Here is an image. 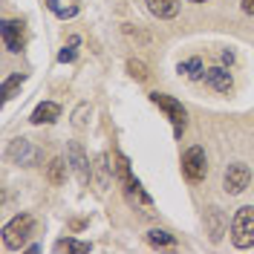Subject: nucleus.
I'll return each mask as SVG.
<instances>
[{
	"mask_svg": "<svg viewBox=\"0 0 254 254\" xmlns=\"http://www.w3.org/2000/svg\"><path fill=\"white\" fill-rule=\"evenodd\" d=\"M113 171H116V179H119V185H122V190H125V196L133 202V205H144V208H150V196L144 193L142 188V182L133 176V171H130V162H127L125 153H116L113 156Z\"/></svg>",
	"mask_w": 254,
	"mask_h": 254,
	"instance_id": "f257e3e1",
	"label": "nucleus"
},
{
	"mask_svg": "<svg viewBox=\"0 0 254 254\" xmlns=\"http://www.w3.org/2000/svg\"><path fill=\"white\" fill-rule=\"evenodd\" d=\"M231 243L237 249H252L254 246V205L237 208L231 220Z\"/></svg>",
	"mask_w": 254,
	"mask_h": 254,
	"instance_id": "f03ea898",
	"label": "nucleus"
},
{
	"mask_svg": "<svg viewBox=\"0 0 254 254\" xmlns=\"http://www.w3.org/2000/svg\"><path fill=\"white\" fill-rule=\"evenodd\" d=\"M32 231H35V217L32 214H17L12 222H6V228H3V246L6 249H23L26 246V240L32 237Z\"/></svg>",
	"mask_w": 254,
	"mask_h": 254,
	"instance_id": "7ed1b4c3",
	"label": "nucleus"
},
{
	"mask_svg": "<svg viewBox=\"0 0 254 254\" xmlns=\"http://www.w3.org/2000/svg\"><path fill=\"white\" fill-rule=\"evenodd\" d=\"M150 101H153L159 110L171 119V125H174V136L179 139L182 130H185V122H188V113H185V107H182V101H176L174 95H165V93H150Z\"/></svg>",
	"mask_w": 254,
	"mask_h": 254,
	"instance_id": "20e7f679",
	"label": "nucleus"
},
{
	"mask_svg": "<svg viewBox=\"0 0 254 254\" xmlns=\"http://www.w3.org/2000/svg\"><path fill=\"white\" fill-rule=\"evenodd\" d=\"M6 156L12 159L15 165L20 168H38L41 162H44V153H41V147H35L29 139H15V142L9 144V150H6Z\"/></svg>",
	"mask_w": 254,
	"mask_h": 254,
	"instance_id": "39448f33",
	"label": "nucleus"
},
{
	"mask_svg": "<svg viewBox=\"0 0 254 254\" xmlns=\"http://www.w3.org/2000/svg\"><path fill=\"white\" fill-rule=\"evenodd\" d=\"M182 174L188 176V182H202L208 174V159H205V150L199 144H193L185 150L182 156Z\"/></svg>",
	"mask_w": 254,
	"mask_h": 254,
	"instance_id": "423d86ee",
	"label": "nucleus"
},
{
	"mask_svg": "<svg viewBox=\"0 0 254 254\" xmlns=\"http://www.w3.org/2000/svg\"><path fill=\"white\" fill-rule=\"evenodd\" d=\"M249 182H252V168L249 165H243V162H234V165H228V171L222 176V188L225 193H243V190L249 188Z\"/></svg>",
	"mask_w": 254,
	"mask_h": 254,
	"instance_id": "0eeeda50",
	"label": "nucleus"
},
{
	"mask_svg": "<svg viewBox=\"0 0 254 254\" xmlns=\"http://www.w3.org/2000/svg\"><path fill=\"white\" fill-rule=\"evenodd\" d=\"M66 162H69V168H72L75 179H78L81 185H87L90 176H93V168H90V162H87V156H84V147H81L78 142L66 144Z\"/></svg>",
	"mask_w": 254,
	"mask_h": 254,
	"instance_id": "6e6552de",
	"label": "nucleus"
},
{
	"mask_svg": "<svg viewBox=\"0 0 254 254\" xmlns=\"http://www.w3.org/2000/svg\"><path fill=\"white\" fill-rule=\"evenodd\" d=\"M3 44L9 52H20L23 49V23L20 20H6L3 23Z\"/></svg>",
	"mask_w": 254,
	"mask_h": 254,
	"instance_id": "1a4fd4ad",
	"label": "nucleus"
},
{
	"mask_svg": "<svg viewBox=\"0 0 254 254\" xmlns=\"http://www.w3.org/2000/svg\"><path fill=\"white\" fill-rule=\"evenodd\" d=\"M205 87H211L214 93H228V90L234 87V81H231V72H228V69H222V66H214V69H208V72H205Z\"/></svg>",
	"mask_w": 254,
	"mask_h": 254,
	"instance_id": "9d476101",
	"label": "nucleus"
},
{
	"mask_svg": "<svg viewBox=\"0 0 254 254\" xmlns=\"http://www.w3.org/2000/svg\"><path fill=\"white\" fill-rule=\"evenodd\" d=\"M113 174H116V171H113L107 153H98V159H95V165H93V176H95V185H98V190H107V188H110Z\"/></svg>",
	"mask_w": 254,
	"mask_h": 254,
	"instance_id": "9b49d317",
	"label": "nucleus"
},
{
	"mask_svg": "<svg viewBox=\"0 0 254 254\" xmlns=\"http://www.w3.org/2000/svg\"><path fill=\"white\" fill-rule=\"evenodd\" d=\"M205 225H208V234H211V243H220L222 234H225L228 220H225V214H222L220 208H208L205 211Z\"/></svg>",
	"mask_w": 254,
	"mask_h": 254,
	"instance_id": "f8f14e48",
	"label": "nucleus"
},
{
	"mask_svg": "<svg viewBox=\"0 0 254 254\" xmlns=\"http://www.w3.org/2000/svg\"><path fill=\"white\" fill-rule=\"evenodd\" d=\"M58 116H61V107H58L55 101H44V104L35 107V113L29 116V122L32 125H52Z\"/></svg>",
	"mask_w": 254,
	"mask_h": 254,
	"instance_id": "ddd939ff",
	"label": "nucleus"
},
{
	"mask_svg": "<svg viewBox=\"0 0 254 254\" xmlns=\"http://www.w3.org/2000/svg\"><path fill=\"white\" fill-rule=\"evenodd\" d=\"M176 72H179V75H188L190 81H199V78H205V61H202L199 55H193L188 61L176 64Z\"/></svg>",
	"mask_w": 254,
	"mask_h": 254,
	"instance_id": "4468645a",
	"label": "nucleus"
},
{
	"mask_svg": "<svg viewBox=\"0 0 254 254\" xmlns=\"http://www.w3.org/2000/svg\"><path fill=\"white\" fill-rule=\"evenodd\" d=\"M150 15L156 17H176L179 15V0H144Z\"/></svg>",
	"mask_w": 254,
	"mask_h": 254,
	"instance_id": "2eb2a0df",
	"label": "nucleus"
},
{
	"mask_svg": "<svg viewBox=\"0 0 254 254\" xmlns=\"http://www.w3.org/2000/svg\"><path fill=\"white\" fill-rule=\"evenodd\" d=\"M66 165L69 162H64L61 156H55V159H49V165H47V182L49 185H64V179H66Z\"/></svg>",
	"mask_w": 254,
	"mask_h": 254,
	"instance_id": "dca6fc26",
	"label": "nucleus"
},
{
	"mask_svg": "<svg viewBox=\"0 0 254 254\" xmlns=\"http://www.w3.org/2000/svg\"><path fill=\"white\" fill-rule=\"evenodd\" d=\"M52 252H58V254H87V252H93V246L90 243H81V240H72V237H64L58 240L55 246H52Z\"/></svg>",
	"mask_w": 254,
	"mask_h": 254,
	"instance_id": "f3484780",
	"label": "nucleus"
},
{
	"mask_svg": "<svg viewBox=\"0 0 254 254\" xmlns=\"http://www.w3.org/2000/svg\"><path fill=\"white\" fill-rule=\"evenodd\" d=\"M144 237H147V243H150L153 249H174L176 246V237L171 231H162V228H150Z\"/></svg>",
	"mask_w": 254,
	"mask_h": 254,
	"instance_id": "a211bd4d",
	"label": "nucleus"
},
{
	"mask_svg": "<svg viewBox=\"0 0 254 254\" xmlns=\"http://www.w3.org/2000/svg\"><path fill=\"white\" fill-rule=\"evenodd\" d=\"M90 116H93V107L84 101V104H78L75 107V113H72V127L75 130H84V127L90 125Z\"/></svg>",
	"mask_w": 254,
	"mask_h": 254,
	"instance_id": "6ab92c4d",
	"label": "nucleus"
},
{
	"mask_svg": "<svg viewBox=\"0 0 254 254\" xmlns=\"http://www.w3.org/2000/svg\"><path fill=\"white\" fill-rule=\"evenodd\" d=\"M78 47H81V38H78V35H72V38H69V44L58 52V61H61V64L75 61V58H78Z\"/></svg>",
	"mask_w": 254,
	"mask_h": 254,
	"instance_id": "aec40b11",
	"label": "nucleus"
},
{
	"mask_svg": "<svg viewBox=\"0 0 254 254\" xmlns=\"http://www.w3.org/2000/svg\"><path fill=\"white\" fill-rule=\"evenodd\" d=\"M127 72H130V78H136V81H147V64L139 61V58H130L127 61Z\"/></svg>",
	"mask_w": 254,
	"mask_h": 254,
	"instance_id": "412c9836",
	"label": "nucleus"
},
{
	"mask_svg": "<svg viewBox=\"0 0 254 254\" xmlns=\"http://www.w3.org/2000/svg\"><path fill=\"white\" fill-rule=\"evenodd\" d=\"M20 84H23V75H20V72H17V75H12V78H6V81H3V98H6V101H12Z\"/></svg>",
	"mask_w": 254,
	"mask_h": 254,
	"instance_id": "4be33fe9",
	"label": "nucleus"
},
{
	"mask_svg": "<svg viewBox=\"0 0 254 254\" xmlns=\"http://www.w3.org/2000/svg\"><path fill=\"white\" fill-rule=\"evenodd\" d=\"M240 3H243V12L246 15H254V0H240Z\"/></svg>",
	"mask_w": 254,
	"mask_h": 254,
	"instance_id": "5701e85b",
	"label": "nucleus"
},
{
	"mask_svg": "<svg viewBox=\"0 0 254 254\" xmlns=\"http://www.w3.org/2000/svg\"><path fill=\"white\" fill-rule=\"evenodd\" d=\"M47 6H49V9H52V12H55V15L61 12V3H58V0H47Z\"/></svg>",
	"mask_w": 254,
	"mask_h": 254,
	"instance_id": "b1692460",
	"label": "nucleus"
},
{
	"mask_svg": "<svg viewBox=\"0 0 254 254\" xmlns=\"http://www.w3.org/2000/svg\"><path fill=\"white\" fill-rule=\"evenodd\" d=\"M75 15V9H61V12H58V17H72Z\"/></svg>",
	"mask_w": 254,
	"mask_h": 254,
	"instance_id": "393cba45",
	"label": "nucleus"
},
{
	"mask_svg": "<svg viewBox=\"0 0 254 254\" xmlns=\"http://www.w3.org/2000/svg\"><path fill=\"white\" fill-rule=\"evenodd\" d=\"M190 3H205V0H190Z\"/></svg>",
	"mask_w": 254,
	"mask_h": 254,
	"instance_id": "a878e982",
	"label": "nucleus"
}]
</instances>
